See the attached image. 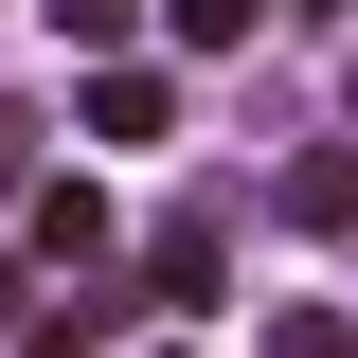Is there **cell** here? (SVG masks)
<instances>
[{"mask_svg": "<svg viewBox=\"0 0 358 358\" xmlns=\"http://www.w3.org/2000/svg\"><path fill=\"white\" fill-rule=\"evenodd\" d=\"M287 215H305V233H358V143H305V162H287Z\"/></svg>", "mask_w": 358, "mask_h": 358, "instance_id": "obj_1", "label": "cell"}, {"mask_svg": "<svg viewBox=\"0 0 358 358\" xmlns=\"http://www.w3.org/2000/svg\"><path fill=\"white\" fill-rule=\"evenodd\" d=\"M143 268H162V305H215V215H162Z\"/></svg>", "mask_w": 358, "mask_h": 358, "instance_id": "obj_2", "label": "cell"}, {"mask_svg": "<svg viewBox=\"0 0 358 358\" xmlns=\"http://www.w3.org/2000/svg\"><path fill=\"white\" fill-rule=\"evenodd\" d=\"M90 143H162V72H90Z\"/></svg>", "mask_w": 358, "mask_h": 358, "instance_id": "obj_3", "label": "cell"}, {"mask_svg": "<svg viewBox=\"0 0 358 358\" xmlns=\"http://www.w3.org/2000/svg\"><path fill=\"white\" fill-rule=\"evenodd\" d=\"M36 251H54V268H90V251H108V197H90V179H54V197H36Z\"/></svg>", "mask_w": 358, "mask_h": 358, "instance_id": "obj_4", "label": "cell"}, {"mask_svg": "<svg viewBox=\"0 0 358 358\" xmlns=\"http://www.w3.org/2000/svg\"><path fill=\"white\" fill-rule=\"evenodd\" d=\"M251 358H358V322H341V305H268V341H251Z\"/></svg>", "mask_w": 358, "mask_h": 358, "instance_id": "obj_5", "label": "cell"}, {"mask_svg": "<svg viewBox=\"0 0 358 358\" xmlns=\"http://www.w3.org/2000/svg\"><path fill=\"white\" fill-rule=\"evenodd\" d=\"M162 18H179V54H233V36L268 18V0H162Z\"/></svg>", "mask_w": 358, "mask_h": 358, "instance_id": "obj_6", "label": "cell"}, {"mask_svg": "<svg viewBox=\"0 0 358 358\" xmlns=\"http://www.w3.org/2000/svg\"><path fill=\"white\" fill-rule=\"evenodd\" d=\"M54 18H72V36H126V0H54Z\"/></svg>", "mask_w": 358, "mask_h": 358, "instance_id": "obj_7", "label": "cell"}, {"mask_svg": "<svg viewBox=\"0 0 358 358\" xmlns=\"http://www.w3.org/2000/svg\"><path fill=\"white\" fill-rule=\"evenodd\" d=\"M305 18H358V0H305Z\"/></svg>", "mask_w": 358, "mask_h": 358, "instance_id": "obj_8", "label": "cell"}, {"mask_svg": "<svg viewBox=\"0 0 358 358\" xmlns=\"http://www.w3.org/2000/svg\"><path fill=\"white\" fill-rule=\"evenodd\" d=\"M162 358H179V341H162Z\"/></svg>", "mask_w": 358, "mask_h": 358, "instance_id": "obj_9", "label": "cell"}]
</instances>
